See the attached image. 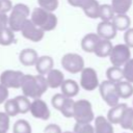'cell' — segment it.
I'll return each instance as SVG.
<instances>
[{
  "instance_id": "7402d4cb",
  "label": "cell",
  "mask_w": 133,
  "mask_h": 133,
  "mask_svg": "<svg viewBox=\"0 0 133 133\" xmlns=\"http://www.w3.org/2000/svg\"><path fill=\"white\" fill-rule=\"evenodd\" d=\"M117 92L121 99H128L133 95V85L128 81H119L116 83Z\"/></svg>"
},
{
  "instance_id": "ffe728a7",
  "label": "cell",
  "mask_w": 133,
  "mask_h": 133,
  "mask_svg": "<svg viewBox=\"0 0 133 133\" xmlns=\"http://www.w3.org/2000/svg\"><path fill=\"white\" fill-rule=\"evenodd\" d=\"M111 22L113 23L117 31H126L130 28L131 25V19L127 16V14H116Z\"/></svg>"
},
{
  "instance_id": "836d02e7",
  "label": "cell",
  "mask_w": 133,
  "mask_h": 133,
  "mask_svg": "<svg viewBox=\"0 0 133 133\" xmlns=\"http://www.w3.org/2000/svg\"><path fill=\"white\" fill-rule=\"evenodd\" d=\"M74 133H95V127L90 123H76L74 126Z\"/></svg>"
},
{
  "instance_id": "f546056e",
  "label": "cell",
  "mask_w": 133,
  "mask_h": 133,
  "mask_svg": "<svg viewBox=\"0 0 133 133\" xmlns=\"http://www.w3.org/2000/svg\"><path fill=\"white\" fill-rule=\"evenodd\" d=\"M74 106H75V101L72 98H66L65 102L63 103L61 109L59 110L61 114L65 117H73L74 116Z\"/></svg>"
},
{
  "instance_id": "f35d334b",
  "label": "cell",
  "mask_w": 133,
  "mask_h": 133,
  "mask_svg": "<svg viewBox=\"0 0 133 133\" xmlns=\"http://www.w3.org/2000/svg\"><path fill=\"white\" fill-rule=\"evenodd\" d=\"M12 4L10 0H0V12L7 14L9 10H11Z\"/></svg>"
},
{
  "instance_id": "8992f818",
  "label": "cell",
  "mask_w": 133,
  "mask_h": 133,
  "mask_svg": "<svg viewBox=\"0 0 133 133\" xmlns=\"http://www.w3.org/2000/svg\"><path fill=\"white\" fill-rule=\"evenodd\" d=\"M131 48L126 44H117L113 46L109 59L112 65L123 66L128 60L131 59Z\"/></svg>"
},
{
  "instance_id": "d4e9b609",
  "label": "cell",
  "mask_w": 133,
  "mask_h": 133,
  "mask_svg": "<svg viewBox=\"0 0 133 133\" xmlns=\"http://www.w3.org/2000/svg\"><path fill=\"white\" fill-rule=\"evenodd\" d=\"M119 125L123 129H128L133 131V108L127 107V109L125 110L122 116Z\"/></svg>"
},
{
  "instance_id": "e0dca14e",
  "label": "cell",
  "mask_w": 133,
  "mask_h": 133,
  "mask_svg": "<svg viewBox=\"0 0 133 133\" xmlns=\"http://www.w3.org/2000/svg\"><path fill=\"white\" fill-rule=\"evenodd\" d=\"M127 104L125 103H118L117 105L110 107L108 113H107V118L111 124H119L122 116L127 109Z\"/></svg>"
},
{
  "instance_id": "83f0119b",
  "label": "cell",
  "mask_w": 133,
  "mask_h": 133,
  "mask_svg": "<svg viewBox=\"0 0 133 133\" xmlns=\"http://www.w3.org/2000/svg\"><path fill=\"white\" fill-rule=\"evenodd\" d=\"M12 133H31V126L26 119H18L14 124Z\"/></svg>"
},
{
  "instance_id": "4fadbf2b",
  "label": "cell",
  "mask_w": 133,
  "mask_h": 133,
  "mask_svg": "<svg viewBox=\"0 0 133 133\" xmlns=\"http://www.w3.org/2000/svg\"><path fill=\"white\" fill-rule=\"evenodd\" d=\"M38 57L39 56L37 55V52L33 49H30V48L23 49L19 54V60L25 66L35 65Z\"/></svg>"
},
{
  "instance_id": "ab89813d",
  "label": "cell",
  "mask_w": 133,
  "mask_h": 133,
  "mask_svg": "<svg viewBox=\"0 0 133 133\" xmlns=\"http://www.w3.org/2000/svg\"><path fill=\"white\" fill-rule=\"evenodd\" d=\"M44 133H62L60 127L56 124H49L45 127Z\"/></svg>"
},
{
  "instance_id": "603a6c76",
  "label": "cell",
  "mask_w": 133,
  "mask_h": 133,
  "mask_svg": "<svg viewBox=\"0 0 133 133\" xmlns=\"http://www.w3.org/2000/svg\"><path fill=\"white\" fill-rule=\"evenodd\" d=\"M106 76H107V80H109L111 82H114V83H117V82H119L124 79L123 68L112 65V66L107 69Z\"/></svg>"
},
{
  "instance_id": "e575fe53",
  "label": "cell",
  "mask_w": 133,
  "mask_h": 133,
  "mask_svg": "<svg viewBox=\"0 0 133 133\" xmlns=\"http://www.w3.org/2000/svg\"><path fill=\"white\" fill-rule=\"evenodd\" d=\"M37 3L39 7L52 12L58 7V0H37Z\"/></svg>"
},
{
  "instance_id": "1f68e13d",
  "label": "cell",
  "mask_w": 133,
  "mask_h": 133,
  "mask_svg": "<svg viewBox=\"0 0 133 133\" xmlns=\"http://www.w3.org/2000/svg\"><path fill=\"white\" fill-rule=\"evenodd\" d=\"M68 2H69L70 5H72L74 7L81 8L83 11L87 10L92 5H95L96 3H98L97 0H68Z\"/></svg>"
},
{
  "instance_id": "484cf974",
  "label": "cell",
  "mask_w": 133,
  "mask_h": 133,
  "mask_svg": "<svg viewBox=\"0 0 133 133\" xmlns=\"http://www.w3.org/2000/svg\"><path fill=\"white\" fill-rule=\"evenodd\" d=\"M15 42V31H12L9 27L4 28L0 32V45L9 46Z\"/></svg>"
},
{
  "instance_id": "b9f144b4",
  "label": "cell",
  "mask_w": 133,
  "mask_h": 133,
  "mask_svg": "<svg viewBox=\"0 0 133 133\" xmlns=\"http://www.w3.org/2000/svg\"><path fill=\"white\" fill-rule=\"evenodd\" d=\"M6 27H8V16L0 12V32Z\"/></svg>"
},
{
  "instance_id": "cb8c5ba5",
  "label": "cell",
  "mask_w": 133,
  "mask_h": 133,
  "mask_svg": "<svg viewBox=\"0 0 133 133\" xmlns=\"http://www.w3.org/2000/svg\"><path fill=\"white\" fill-rule=\"evenodd\" d=\"M132 0H111V6L116 14H127L131 8Z\"/></svg>"
},
{
  "instance_id": "7c38bea8",
  "label": "cell",
  "mask_w": 133,
  "mask_h": 133,
  "mask_svg": "<svg viewBox=\"0 0 133 133\" xmlns=\"http://www.w3.org/2000/svg\"><path fill=\"white\" fill-rule=\"evenodd\" d=\"M116 32H117V30L111 21H101L98 24L97 34L103 39L111 41L112 38L115 37Z\"/></svg>"
},
{
  "instance_id": "ac0fdd59",
  "label": "cell",
  "mask_w": 133,
  "mask_h": 133,
  "mask_svg": "<svg viewBox=\"0 0 133 133\" xmlns=\"http://www.w3.org/2000/svg\"><path fill=\"white\" fill-rule=\"evenodd\" d=\"M95 133H114L113 126L107 117L99 115L95 118Z\"/></svg>"
},
{
  "instance_id": "30bf717a",
  "label": "cell",
  "mask_w": 133,
  "mask_h": 133,
  "mask_svg": "<svg viewBox=\"0 0 133 133\" xmlns=\"http://www.w3.org/2000/svg\"><path fill=\"white\" fill-rule=\"evenodd\" d=\"M21 33L26 39H29L34 43L41 42L45 35V31L39 27H37L30 19H28L23 25L21 29Z\"/></svg>"
},
{
  "instance_id": "d6a6232c",
  "label": "cell",
  "mask_w": 133,
  "mask_h": 133,
  "mask_svg": "<svg viewBox=\"0 0 133 133\" xmlns=\"http://www.w3.org/2000/svg\"><path fill=\"white\" fill-rule=\"evenodd\" d=\"M123 74L124 79L130 83H133V58L128 60L123 65Z\"/></svg>"
},
{
  "instance_id": "f1b7e54d",
  "label": "cell",
  "mask_w": 133,
  "mask_h": 133,
  "mask_svg": "<svg viewBox=\"0 0 133 133\" xmlns=\"http://www.w3.org/2000/svg\"><path fill=\"white\" fill-rule=\"evenodd\" d=\"M17 104H18V107H19V111L20 113H27L29 110H30V105H31V102L29 101V98L26 97V96H18L15 98Z\"/></svg>"
},
{
  "instance_id": "ba28073f",
  "label": "cell",
  "mask_w": 133,
  "mask_h": 133,
  "mask_svg": "<svg viewBox=\"0 0 133 133\" xmlns=\"http://www.w3.org/2000/svg\"><path fill=\"white\" fill-rule=\"evenodd\" d=\"M25 74L21 71L6 70L0 75V83L7 88H21Z\"/></svg>"
},
{
  "instance_id": "8d00e7d4",
  "label": "cell",
  "mask_w": 133,
  "mask_h": 133,
  "mask_svg": "<svg viewBox=\"0 0 133 133\" xmlns=\"http://www.w3.org/2000/svg\"><path fill=\"white\" fill-rule=\"evenodd\" d=\"M9 115L0 111V133H6L9 129Z\"/></svg>"
},
{
  "instance_id": "52a82bcc",
  "label": "cell",
  "mask_w": 133,
  "mask_h": 133,
  "mask_svg": "<svg viewBox=\"0 0 133 133\" xmlns=\"http://www.w3.org/2000/svg\"><path fill=\"white\" fill-rule=\"evenodd\" d=\"M61 65L62 68L71 73V74H78L85 68L84 66V59L81 55L77 53H66L61 58Z\"/></svg>"
},
{
  "instance_id": "d6986e66",
  "label": "cell",
  "mask_w": 133,
  "mask_h": 133,
  "mask_svg": "<svg viewBox=\"0 0 133 133\" xmlns=\"http://www.w3.org/2000/svg\"><path fill=\"white\" fill-rule=\"evenodd\" d=\"M61 92L68 97V98H73L78 95L79 92V84L73 80V79H65L63 83L60 86Z\"/></svg>"
},
{
  "instance_id": "5bb4252c",
  "label": "cell",
  "mask_w": 133,
  "mask_h": 133,
  "mask_svg": "<svg viewBox=\"0 0 133 133\" xmlns=\"http://www.w3.org/2000/svg\"><path fill=\"white\" fill-rule=\"evenodd\" d=\"M35 70L39 75H47L52 69H54V61L51 56L43 55L39 56L36 63H35Z\"/></svg>"
},
{
  "instance_id": "4dcf8cb0",
  "label": "cell",
  "mask_w": 133,
  "mask_h": 133,
  "mask_svg": "<svg viewBox=\"0 0 133 133\" xmlns=\"http://www.w3.org/2000/svg\"><path fill=\"white\" fill-rule=\"evenodd\" d=\"M4 112L6 114H8L9 116H16L17 114L20 113L19 107H18V104H17L15 98L5 101V103H4Z\"/></svg>"
},
{
  "instance_id": "74e56055",
  "label": "cell",
  "mask_w": 133,
  "mask_h": 133,
  "mask_svg": "<svg viewBox=\"0 0 133 133\" xmlns=\"http://www.w3.org/2000/svg\"><path fill=\"white\" fill-rule=\"evenodd\" d=\"M124 41L127 46H129L130 48H133V28H129L125 31Z\"/></svg>"
},
{
  "instance_id": "9c48e42d",
  "label": "cell",
  "mask_w": 133,
  "mask_h": 133,
  "mask_svg": "<svg viewBox=\"0 0 133 133\" xmlns=\"http://www.w3.org/2000/svg\"><path fill=\"white\" fill-rule=\"evenodd\" d=\"M99 78L95 69L92 68H84L81 71L80 75V86L87 91H92L97 87H99Z\"/></svg>"
},
{
  "instance_id": "3957f363",
  "label": "cell",
  "mask_w": 133,
  "mask_h": 133,
  "mask_svg": "<svg viewBox=\"0 0 133 133\" xmlns=\"http://www.w3.org/2000/svg\"><path fill=\"white\" fill-rule=\"evenodd\" d=\"M29 7L24 3H18L12 6L10 15L8 16V27L15 31H21L25 22L29 19Z\"/></svg>"
},
{
  "instance_id": "5b68a950",
  "label": "cell",
  "mask_w": 133,
  "mask_h": 133,
  "mask_svg": "<svg viewBox=\"0 0 133 133\" xmlns=\"http://www.w3.org/2000/svg\"><path fill=\"white\" fill-rule=\"evenodd\" d=\"M99 90H100V95H101L102 99L108 106L113 107L119 103L121 98L117 92L116 83L111 82L109 80H105L100 83Z\"/></svg>"
},
{
  "instance_id": "7a4b0ae2",
  "label": "cell",
  "mask_w": 133,
  "mask_h": 133,
  "mask_svg": "<svg viewBox=\"0 0 133 133\" xmlns=\"http://www.w3.org/2000/svg\"><path fill=\"white\" fill-rule=\"evenodd\" d=\"M30 20L41 29L46 31H51L56 28L57 26V17L52 11H48L42 7H35L31 15Z\"/></svg>"
},
{
  "instance_id": "4316f807",
  "label": "cell",
  "mask_w": 133,
  "mask_h": 133,
  "mask_svg": "<svg viewBox=\"0 0 133 133\" xmlns=\"http://www.w3.org/2000/svg\"><path fill=\"white\" fill-rule=\"evenodd\" d=\"M115 12L111 6V4H101L100 5V15L99 18L102 21H112Z\"/></svg>"
},
{
  "instance_id": "2e32d148",
  "label": "cell",
  "mask_w": 133,
  "mask_h": 133,
  "mask_svg": "<svg viewBox=\"0 0 133 133\" xmlns=\"http://www.w3.org/2000/svg\"><path fill=\"white\" fill-rule=\"evenodd\" d=\"M101 37L97 34V33H87L83 36V38L81 39V48L83 51L87 52V53H94L98 43L100 42Z\"/></svg>"
},
{
  "instance_id": "9a60e30c",
  "label": "cell",
  "mask_w": 133,
  "mask_h": 133,
  "mask_svg": "<svg viewBox=\"0 0 133 133\" xmlns=\"http://www.w3.org/2000/svg\"><path fill=\"white\" fill-rule=\"evenodd\" d=\"M46 79H47V83L48 86L50 88H58L61 86V84L63 83L64 76L62 74V72L58 69H52L47 75H46Z\"/></svg>"
},
{
  "instance_id": "6da1fadb",
  "label": "cell",
  "mask_w": 133,
  "mask_h": 133,
  "mask_svg": "<svg viewBox=\"0 0 133 133\" xmlns=\"http://www.w3.org/2000/svg\"><path fill=\"white\" fill-rule=\"evenodd\" d=\"M48 87L49 86L46 77H44V75L38 74V75H25L21 89L24 96L31 99H38L46 92Z\"/></svg>"
},
{
  "instance_id": "8fae6325",
  "label": "cell",
  "mask_w": 133,
  "mask_h": 133,
  "mask_svg": "<svg viewBox=\"0 0 133 133\" xmlns=\"http://www.w3.org/2000/svg\"><path fill=\"white\" fill-rule=\"evenodd\" d=\"M30 113L32 114L33 117L39 118V119H48L50 117V110L48 105L46 104L45 101L42 99H33L30 105Z\"/></svg>"
},
{
  "instance_id": "44dd1931",
  "label": "cell",
  "mask_w": 133,
  "mask_h": 133,
  "mask_svg": "<svg viewBox=\"0 0 133 133\" xmlns=\"http://www.w3.org/2000/svg\"><path fill=\"white\" fill-rule=\"evenodd\" d=\"M112 48H113V46H112L111 41L101 38L100 42L98 43V45H97L94 53L98 57H109Z\"/></svg>"
},
{
  "instance_id": "7bdbcfd3",
  "label": "cell",
  "mask_w": 133,
  "mask_h": 133,
  "mask_svg": "<svg viewBox=\"0 0 133 133\" xmlns=\"http://www.w3.org/2000/svg\"><path fill=\"white\" fill-rule=\"evenodd\" d=\"M62 133H74V132H71V131H65V132H62Z\"/></svg>"
},
{
  "instance_id": "277c9868",
  "label": "cell",
  "mask_w": 133,
  "mask_h": 133,
  "mask_svg": "<svg viewBox=\"0 0 133 133\" xmlns=\"http://www.w3.org/2000/svg\"><path fill=\"white\" fill-rule=\"evenodd\" d=\"M73 117L75 118L76 123H90L91 121H95L91 103L85 99L76 101Z\"/></svg>"
},
{
  "instance_id": "d590c367",
  "label": "cell",
  "mask_w": 133,
  "mask_h": 133,
  "mask_svg": "<svg viewBox=\"0 0 133 133\" xmlns=\"http://www.w3.org/2000/svg\"><path fill=\"white\" fill-rule=\"evenodd\" d=\"M66 98H68V97H65L62 92H60V94H55V95L52 97V99H51V104H52V106H53L55 109L60 110L61 107H62V105H63V103L65 102Z\"/></svg>"
},
{
  "instance_id": "60d3db41",
  "label": "cell",
  "mask_w": 133,
  "mask_h": 133,
  "mask_svg": "<svg viewBox=\"0 0 133 133\" xmlns=\"http://www.w3.org/2000/svg\"><path fill=\"white\" fill-rule=\"evenodd\" d=\"M8 98V88L0 83V104L5 103Z\"/></svg>"
}]
</instances>
